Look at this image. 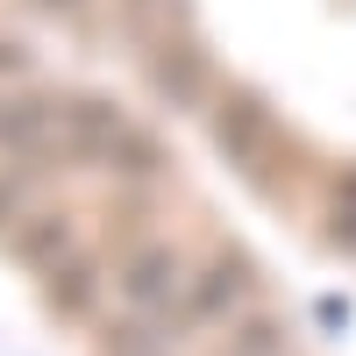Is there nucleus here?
I'll list each match as a JSON object with an SVG mask.
<instances>
[{"mask_svg":"<svg viewBox=\"0 0 356 356\" xmlns=\"http://www.w3.org/2000/svg\"><path fill=\"white\" fill-rule=\"evenodd\" d=\"M114 292H122V307L136 321H171L186 314V292H193V264L178 243H136L122 278H114Z\"/></svg>","mask_w":356,"mask_h":356,"instance_id":"1","label":"nucleus"},{"mask_svg":"<svg viewBox=\"0 0 356 356\" xmlns=\"http://www.w3.org/2000/svg\"><path fill=\"white\" fill-rule=\"evenodd\" d=\"M250 292V264L243 257H214L207 271H193V292H186V321H221L243 307Z\"/></svg>","mask_w":356,"mask_h":356,"instance_id":"2","label":"nucleus"},{"mask_svg":"<svg viewBox=\"0 0 356 356\" xmlns=\"http://www.w3.org/2000/svg\"><path fill=\"white\" fill-rule=\"evenodd\" d=\"M214 129H221V150H228V157H243L250 171H264V143H271V122H264V107H250V100H243V114H221Z\"/></svg>","mask_w":356,"mask_h":356,"instance_id":"3","label":"nucleus"},{"mask_svg":"<svg viewBox=\"0 0 356 356\" xmlns=\"http://www.w3.org/2000/svg\"><path fill=\"white\" fill-rule=\"evenodd\" d=\"M72 250V221L65 214H36L29 228H15V257H29V264H57Z\"/></svg>","mask_w":356,"mask_h":356,"instance_id":"4","label":"nucleus"},{"mask_svg":"<svg viewBox=\"0 0 356 356\" xmlns=\"http://www.w3.org/2000/svg\"><path fill=\"white\" fill-rule=\"evenodd\" d=\"M228 356H292V342H285V328L278 321H235V335H228Z\"/></svg>","mask_w":356,"mask_h":356,"instance_id":"5","label":"nucleus"},{"mask_svg":"<svg viewBox=\"0 0 356 356\" xmlns=\"http://www.w3.org/2000/svg\"><path fill=\"white\" fill-rule=\"evenodd\" d=\"M328 221H335V243H342V250H356V178H335Z\"/></svg>","mask_w":356,"mask_h":356,"instance_id":"6","label":"nucleus"},{"mask_svg":"<svg viewBox=\"0 0 356 356\" xmlns=\"http://www.w3.org/2000/svg\"><path fill=\"white\" fill-rule=\"evenodd\" d=\"M36 8H65V0H36Z\"/></svg>","mask_w":356,"mask_h":356,"instance_id":"7","label":"nucleus"}]
</instances>
